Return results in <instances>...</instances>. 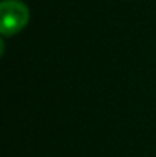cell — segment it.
Returning a JSON list of instances; mask_svg holds the SVG:
<instances>
[{
  "instance_id": "6da1fadb",
  "label": "cell",
  "mask_w": 156,
  "mask_h": 157,
  "mask_svg": "<svg viewBox=\"0 0 156 157\" xmlns=\"http://www.w3.org/2000/svg\"><path fill=\"white\" fill-rule=\"evenodd\" d=\"M29 21L28 6L18 0H3L0 5V29L3 35L20 32Z\"/></svg>"
}]
</instances>
